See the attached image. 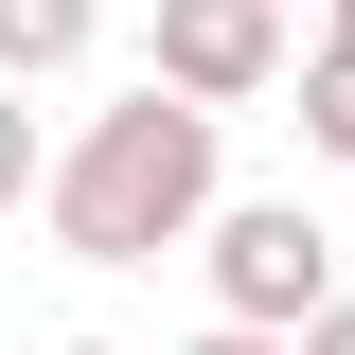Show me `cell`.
Here are the masks:
<instances>
[{
  "instance_id": "9",
  "label": "cell",
  "mask_w": 355,
  "mask_h": 355,
  "mask_svg": "<svg viewBox=\"0 0 355 355\" xmlns=\"http://www.w3.org/2000/svg\"><path fill=\"white\" fill-rule=\"evenodd\" d=\"M320 53H355V0H338V36H320Z\"/></svg>"
},
{
  "instance_id": "2",
  "label": "cell",
  "mask_w": 355,
  "mask_h": 355,
  "mask_svg": "<svg viewBox=\"0 0 355 355\" xmlns=\"http://www.w3.org/2000/svg\"><path fill=\"white\" fill-rule=\"evenodd\" d=\"M320 302H338V231H320L302 196H249V214H214V320L302 338Z\"/></svg>"
},
{
  "instance_id": "8",
  "label": "cell",
  "mask_w": 355,
  "mask_h": 355,
  "mask_svg": "<svg viewBox=\"0 0 355 355\" xmlns=\"http://www.w3.org/2000/svg\"><path fill=\"white\" fill-rule=\"evenodd\" d=\"M302 355H355V302H320V320H302Z\"/></svg>"
},
{
  "instance_id": "10",
  "label": "cell",
  "mask_w": 355,
  "mask_h": 355,
  "mask_svg": "<svg viewBox=\"0 0 355 355\" xmlns=\"http://www.w3.org/2000/svg\"><path fill=\"white\" fill-rule=\"evenodd\" d=\"M53 355H107V338H53Z\"/></svg>"
},
{
  "instance_id": "6",
  "label": "cell",
  "mask_w": 355,
  "mask_h": 355,
  "mask_svg": "<svg viewBox=\"0 0 355 355\" xmlns=\"http://www.w3.org/2000/svg\"><path fill=\"white\" fill-rule=\"evenodd\" d=\"M18 196H53V142H36V107L0 89V214H18Z\"/></svg>"
},
{
  "instance_id": "7",
  "label": "cell",
  "mask_w": 355,
  "mask_h": 355,
  "mask_svg": "<svg viewBox=\"0 0 355 355\" xmlns=\"http://www.w3.org/2000/svg\"><path fill=\"white\" fill-rule=\"evenodd\" d=\"M196 355H302V338H266V320H214V338H196Z\"/></svg>"
},
{
  "instance_id": "3",
  "label": "cell",
  "mask_w": 355,
  "mask_h": 355,
  "mask_svg": "<svg viewBox=\"0 0 355 355\" xmlns=\"http://www.w3.org/2000/svg\"><path fill=\"white\" fill-rule=\"evenodd\" d=\"M266 71H284V0H160V89L249 107Z\"/></svg>"
},
{
  "instance_id": "5",
  "label": "cell",
  "mask_w": 355,
  "mask_h": 355,
  "mask_svg": "<svg viewBox=\"0 0 355 355\" xmlns=\"http://www.w3.org/2000/svg\"><path fill=\"white\" fill-rule=\"evenodd\" d=\"M302 142L355 160V53H302Z\"/></svg>"
},
{
  "instance_id": "4",
  "label": "cell",
  "mask_w": 355,
  "mask_h": 355,
  "mask_svg": "<svg viewBox=\"0 0 355 355\" xmlns=\"http://www.w3.org/2000/svg\"><path fill=\"white\" fill-rule=\"evenodd\" d=\"M89 18H107V0H0V89L71 71V53H89Z\"/></svg>"
},
{
  "instance_id": "1",
  "label": "cell",
  "mask_w": 355,
  "mask_h": 355,
  "mask_svg": "<svg viewBox=\"0 0 355 355\" xmlns=\"http://www.w3.org/2000/svg\"><path fill=\"white\" fill-rule=\"evenodd\" d=\"M36 214H53V249H71V266H160L178 231H214V107L142 71L125 107L53 160V196H36Z\"/></svg>"
}]
</instances>
